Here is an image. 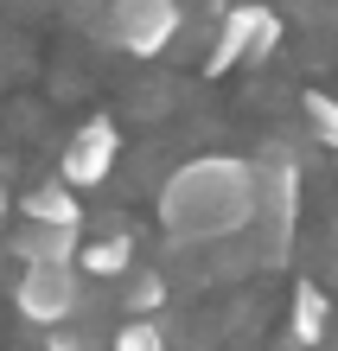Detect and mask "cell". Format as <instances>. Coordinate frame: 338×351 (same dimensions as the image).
Returning a JSON list of instances; mask_svg holds the SVG:
<instances>
[{"label": "cell", "instance_id": "1", "mask_svg": "<svg viewBox=\"0 0 338 351\" xmlns=\"http://www.w3.org/2000/svg\"><path fill=\"white\" fill-rule=\"evenodd\" d=\"M256 223V167L237 154H204L166 179L160 230L173 243H224Z\"/></svg>", "mask_w": 338, "mask_h": 351}, {"label": "cell", "instance_id": "2", "mask_svg": "<svg viewBox=\"0 0 338 351\" xmlns=\"http://www.w3.org/2000/svg\"><path fill=\"white\" fill-rule=\"evenodd\" d=\"M293 204H300V179H293L287 154L256 160V237H262V262H287L293 243Z\"/></svg>", "mask_w": 338, "mask_h": 351}, {"label": "cell", "instance_id": "3", "mask_svg": "<svg viewBox=\"0 0 338 351\" xmlns=\"http://www.w3.org/2000/svg\"><path fill=\"white\" fill-rule=\"evenodd\" d=\"M274 45H281V13H268V7H230L204 71L224 77V71H237V64H262Z\"/></svg>", "mask_w": 338, "mask_h": 351}, {"label": "cell", "instance_id": "4", "mask_svg": "<svg viewBox=\"0 0 338 351\" xmlns=\"http://www.w3.org/2000/svg\"><path fill=\"white\" fill-rule=\"evenodd\" d=\"M109 38L134 58H160L179 38V0H115L109 7Z\"/></svg>", "mask_w": 338, "mask_h": 351}, {"label": "cell", "instance_id": "5", "mask_svg": "<svg viewBox=\"0 0 338 351\" xmlns=\"http://www.w3.org/2000/svg\"><path fill=\"white\" fill-rule=\"evenodd\" d=\"M77 268L71 262H26V275H19L13 287V300H19V313L38 319V326H58V319H71L77 313Z\"/></svg>", "mask_w": 338, "mask_h": 351}, {"label": "cell", "instance_id": "6", "mask_svg": "<svg viewBox=\"0 0 338 351\" xmlns=\"http://www.w3.org/2000/svg\"><path fill=\"white\" fill-rule=\"evenodd\" d=\"M115 154H121V134H115V121H83V128L71 134V147H64V173L71 185H102L109 179V167H115Z\"/></svg>", "mask_w": 338, "mask_h": 351}, {"label": "cell", "instance_id": "7", "mask_svg": "<svg viewBox=\"0 0 338 351\" xmlns=\"http://www.w3.org/2000/svg\"><path fill=\"white\" fill-rule=\"evenodd\" d=\"M13 256L19 262H77L83 256L77 223H38V217H26V230L13 237Z\"/></svg>", "mask_w": 338, "mask_h": 351}, {"label": "cell", "instance_id": "8", "mask_svg": "<svg viewBox=\"0 0 338 351\" xmlns=\"http://www.w3.org/2000/svg\"><path fill=\"white\" fill-rule=\"evenodd\" d=\"M326 319H332V300L319 281H300L293 287V306H287V339L293 345H319L326 339Z\"/></svg>", "mask_w": 338, "mask_h": 351}, {"label": "cell", "instance_id": "9", "mask_svg": "<svg viewBox=\"0 0 338 351\" xmlns=\"http://www.w3.org/2000/svg\"><path fill=\"white\" fill-rule=\"evenodd\" d=\"M26 217H38V223H83L77 185H71L64 173L45 179V185H32V192H26Z\"/></svg>", "mask_w": 338, "mask_h": 351}, {"label": "cell", "instance_id": "10", "mask_svg": "<svg viewBox=\"0 0 338 351\" xmlns=\"http://www.w3.org/2000/svg\"><path fill=\"white\" fill-rule=\"evenodd\" d=\"M134 262V237L128 230H109V237H96V243H83V268H90V275H121V268Z\"/></svg>", "mask_w": 338, "mask_h": 351}, {"label": "cell", "instance_id": "11", "mask_svg": "<svg viewBox=\"0 0 338 351\" xmlns=\"http://www.w3.org/2000/svg\"><path fill=\"white\" fill-rule=\"evenodd\" d=\"M300 115H306V128H313L319 147H338V96L306 90V96H300Z\"/></svg>", "mask_w": 338, "mask_h": 351}, {"label": "cell", "instance_id": "12", "mask_svg": "<svg viewBox=\"0 0 338 351\" xmlns=\"http://www.w3.org/2000/svg\"><path fill=\"white\" fill-rule=\"evenodd\" d=\"M160 345H166V326L147 319V313H134V319L115 332V351H160Z\"/></svg>", "mask_w": 338, "mask_h": 351}, {"label": "cell", "instance_id": "13", "mask_svg": "<svg viewBox=\"0 0 338 351\" xmlns=\"http://www.w3.org/2000/svg\"><path fill=\"white\" fill-rule=\"evenodd\" d=\"M160 300H166V281L160 275H141L128 287V313H160Z\"/></svg>", "mask_w": 338, "mask_h": 351}, {"label": "cell", "instance_id": "14", "mask_svg": "<svg viewBox=\"0 0 338 351\" xmlns=\"http://www.w3.org/2000/svg\"><path fill=\"white\" fill-rule=\"evenodd\" d=\"M7 204H13V192H7V179H0V217H7Z\"/></svg>", "mask_w": 338, "mask_h": 351}]
</instances>
